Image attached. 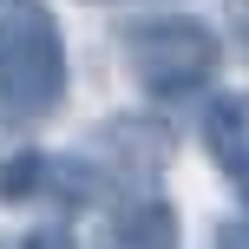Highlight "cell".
<instances>
[{
	"label": "cell",
	"instance_id": "1",
	"mask_svg": "<svg viewBox=\"0 0 249 249\" xmlns=\"http://www.w3.org/2000/svg\"><path fill=\"white\" fill-rule=\"evenodd\" d=\"M66 99V39L39 0L0 7V118L26 124Z\"/></svg>",
	"mask_w": 249,
	"mask_h": 249
},
{
	"label": "cell",
	"instance_id": "2",
	"mask_svg": "<svg viewBox=\"0 0 249 249\" xmlns=\"http://www.w3.org/2000/svg\"><path fill=\"white\" fill-rule=\"evenodd\" d=\"M124 59L131 72L144 79L151 99H184V92H203L216 79V33L190 13H151V20H131L124 26Z\"/></svg>",
	"mask_w": 249,
	"mask_h": 249
},
{
	"label": "cell",
	"instance_id": "3",
	"mask_svg": "<svg viewBox=\"0 0 249 249\" xmlns=\"http://www.w3.org/2000/svg\"><path fill=\"white\" fill-rule=\"evenodd\" d=\"M203 151L216 158V171L249 203V92H216L203 105Z\"/></svg>",
	"mask_w": 249,
	"mask_h": 249
},
{
	"label": "cell",
	"instance_id": "4",
	"mask_svg": "<svg viewBox=\"0 0 249 249\" xmlns=\"http://www.w3.org/2000/svg\"><path fill=\"white\" fill-rule=\"evenodd\" d=\"M92 249H184V223H177L171 197H131L99 223Z\"/></svg>",
	"mask_w": 249,
	"mask_h": 249
},
{
	"label": "cell",
	"instance_id": "5",
	"mask_svg": "<svg viewBox=\"0 0 249 249\" xmlns=\"http://www.w3.org/2000/svg\"><path fill=\"white\" fill-rule=\"evenodd\" d=\"M46 177H53V158H39V151H13V158H0V203L33 197Z\"/></svg>",
	"mask_w": 249,
	"mask_h": 249
},
{
	"label": "cell",
	"instance_id": "6",
	"mask_svg": "<svg viewBox=\"0 0 249 249\" xmlns=\"http://www.w3.org/2000/svg\"><path fill=\"white\" fill-rule=\"evenodd\" d=\"M20 249H79V243H72V230H66V223H39Z\"/></svg>",
	"mask_w": 249,
	"mask_h": 249
},
{
	"label": "cell",
	"instance_id": "7",
	"mask_svg": "<svg viewBox=\"0 0 249 249\" xmlns=\"http://www.w3.org/2000/svg\"><path fill=\"white\" fill-rule=\"evenodd\" d=\"M216 249H249V216H236V223L216 230Z\"/></svg>",
	"mask_w": 249,
	"mask_h": 249
}]
</instances>
